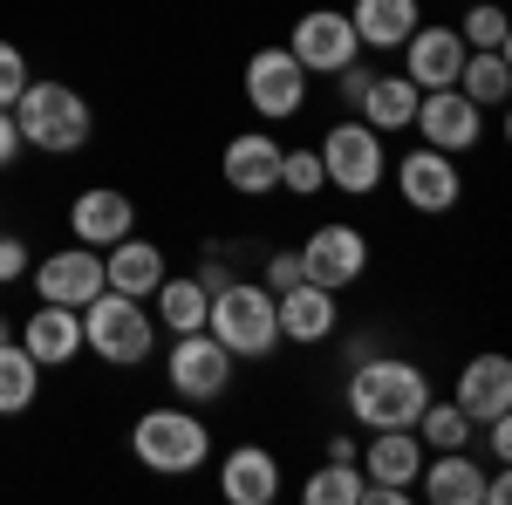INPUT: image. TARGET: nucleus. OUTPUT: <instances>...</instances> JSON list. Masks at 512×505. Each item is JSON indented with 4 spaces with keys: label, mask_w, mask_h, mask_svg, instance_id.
Instances as JSON below:
<instances>
[{
    "label": "nucleus",
    "mask_w": 512,
    "mask_h": 505,
    "mask_svg": "<svg viewBox=\"0 0 512 505\" xmlns=\"http://www.w3.org/2000/svg\"><path fill=\"white\" fill-rule=\"evenodd\" d=\"M21 273H28V246L14 233H0V280H21Z\"/></svg>",
    "instance_id": "37"
},
{
    "label": "nucleus",
    "mask_w": 512,
    "mask_h": 505,
    "mask_svg": "<svg viewBox=\"0 0 512 505\" xmlns=\"http://www.w3.org/2000/svg\"><path fill=\"white\" fill-rule=\"evenodd\" d=\"M417 96H424V89L410 76H369V89H362V123H369V130H410Z\"/></svg>",
    "instance_id": "25"
},
{
    "label": "nucleus",
    "mask_w": 512,
    "mask_h": 505,
    "mask_svg": "<svg viewBox=\"0 0 512 505\" xmlns=\"http://www.w3.org/2000/svg\"><path fill=\"white\" fill-rule=\"evenodd\" d=\"M417 21H424L417 0H355L349 7V28H355L362 48H403Z\"/></svg>",
    "instance_id": "24"
},
{
    "label": "nucleus",
    "mask_w": 512,
    "mask_h": 505,
    "mask_svg": "<svg viewBox=\"0 0 512 505\" xmlns=\"http://www.w3.org/2000/svg\"><path fill=\"white\" fill-rule=\"evenodd\" d=\"M164 246L158 239H130L123 233L117 246H103V287H117V294H137V301H151L164 280Z\"/></svg>",
    "instance_id": "21"
},
{
    "label": "nucleus",
    "mask_w": 512,
    "mask_h": 505,
    "mask_svg": "<svg viewBox=\"0 0 512 505\" xmlns=\"http://www.w3.org/2000/svg\"><path fill=\"white\" fill-rule=\"evenodd\" d=\"M130 451H137V465L158 471V478H185L212 458V430L198 410H178V403H164V410H144L137 430H130Z\"/></svg>",
    "instance_id": "5"
},
{
    "label": "nucleus",
    "mask_w": 512,
    "mask_h": 505,
    "mask_svg": "<svg viewBox=\"0 0 512 505\" xmlns=\"http://www.w3.org/2000/svg\"><path fill=\"white\" fill-rule=\"evenodd\" d=\"M280 192H301V198L328 192V178H321V151H280Z\"/></svg>",
    "instance_id": "32"
},
{
    "label": "nucleus",
    "mask_w": 512,
    "mask_h": 505,
    "mask_svg": "<svg viewBox=\"0 0 512 505\" xmlns=\"http://www.w3.org/2000/svg\"><path fill=\"white\" fill-rule=\"evenodd\" d=\"M362 458V478H376V485H410L417 492V471H424V437L417 424H396V430H369V451H355Z\"/></svg>",
    "instance_id": "18"
},
{
    "label": "nucleus",
    "mask_w": 512,
    "mask_h": 505,
    "mask_svg": "<svg viewBox=\"0 0 512 505\" xmlns=\"http://www.w3.org/2000/svg\"><path fill=\"white\" fill-rule=\"evenodd\" d=\"M369 76H376V69H362V55H355L349 69H335V89H342V103H349V110H362V89H369Z\"/></svg>",
    "instance_id": "36"
},
{
    "label": "nucleus",
    "mask_w": 512,
    "mask_h": 505,
    "mask_svg": "<svg viewBox=\"0 0 512 505\" xmlns=\"http://www.w3.org/2000/svg\"><path fill=\"white\" fill-rule=\"evenodd\" d=\"M219 492L233 505H274L280 499V458L267 444H239L219 458Z\"/></svg>",
    "instance_id": "20"
},
{
    "label": "nucleus",
    "mask_w": 512,
    "mask_h": 505,
    "mask_svg": "<svg viewBox=\"0 0 512 505\" xmlns=\"http://www.w3.org/2000/svg\"><path fill=\"white\" fill-rule=\"evenodd\" d=\"M14 110V130H21V144H35L48 157H69L89 144V130H96V110H89V96L69 89V82H35L7 103Z\"/></svg>",
    "instance_id": "2"
},
{
    "label": "nucleus",
    "mask_w": 512,
    "mask_h": 505,
    "mask_svg": "<svg viewBox=\"0 0 512 505\" xmlns=\"http://www.w3.org/2000/svg\"><path fill=\"white\" fill-rule=\"evenodd\" d=\"M28 76H35V69H28V55H21L14 41H0V110H7V103L28 89Z\"/></svg>",
    "instance_id": "33"
},
{
    "label": "nucleus",
    "mask_w": 512,
    "mask_h": 505,
    "mask_svg": "<svg viewBox=\"0 0 512 505\" xmlns=\"http://www.w3.org/2000/svg\"><path fill=\"white\" fill-rule=\"evenodd\" d=\"M301 273H308L315 287H328V294H342V287H355V280L369 273V239L355 233V226H342V219H328V226H315L308 246H301Z\"/></svg>",
    "instance_id": "11"
},
{
    "label": "nucleus",
    "mask_w": 512,
    "mask_h": 505,
    "mask_svg": "<svg viewBox=\"0 0 512 505\" xmlns=\"http://www.w3.org/2000/svg\"><path fill=\"white\" fill-rule=\"evenodd\" d=\"M35 294L55 308H89L103 294V253L96 246H62L35 267Z\"/></svg>",
    "instance_id": "12"
},
{
    "label": "nucleus",
    "mask_w": 512,
    "mask_h": 505,
    "mask_svg": "<svg viewBox=\"0 0 512 505\" xmlns=\"http://www.w3.org/2000/svg\"><path fill=\"white\" fill-rule=\"evenodd\" d=\"M512 499V478L506 471H492V478H485V505H506Z\"/></svg>",
    "instance_id": "39"
},
{
    "label": "nucleus",
    "mask_w": 512,
    "mask_h": 505,
    "mask_svg": "<svg viewBox=\"0 0 512 505\" xmlns=\"http://www.w3.org/2000/svg\"><path fill=\"white\" fill-rule=\"evenodd\" d=\"M21 349L35 355L41 369L76 362V355H82V308H55V301H41V308L28 314V328H21Z\"/></svg>",
    "instance_id": "23"
},
{
    "label": "nucleus",
    "mask_w": 512,
    "mask_h": 505,
    "mask_svg": "<svg viewBox=\"0 0 512 505\" xmlns=\"http://www.w3.org/2000/svg\"><path fill=\"white\" fill-rule=\"evenodd\" d=\"M164 376H171V389H178L185 403H219L226 383H233V355L219 349L212 328H192V335H178V342L164 349Z\"/></svg>",
    "instance_id": "7"
},
{
    "label": "nucleus",
    "mask_w": 512,
    "mask_h": 505,
    "mask_svg": "<svg viewBox=\"0 0 512 505\" xmlns=\"http://www.w3.org/2000/svg\"><path fill=\"white\" fill-rule=\"evenodd\" d=\"M21 157V130H14V110H0V171Z\"/></svg>",
    "instance_id": "38"
},
{
    "label": "nucleus",
    "mask_w": 512,
    "mask_h": 505,
    "mask_svg": "<svg viewBox=\"0 0 512 505\" xmlns=\"http://www.w3.org/2000/svg\"><path fill=\"white\" fill-rule=\"evenodd\" d=\"M431 403V376L403 355H355L349 362V417L362 430H396L417 424V410Z\"/></svg>",
    "instance_id": "1"
},
{
    "label": "nucleus",
    "mask_w": 512,
    "mask_h": 505,
    "mask_svg": "<svg viewBox=\"0 0 512 505\" xmlns=\"http://www.w3.org/2000/svg\"><path fill=\"white\" fill-rule=\"evenodd\" d=\"M41 403V362L14 342H0V417H21Z\"/></svg>",
    "instance_id": "28"
},
{
    "label": "nucleus",
    "mask_w": 512,
    "mask_h": 505,
    "mask_svg": "<svg viewBox=\"0 0 512 505\" xmlns=\"http://www.w3.org/2000/svg\"><path fill=\"white\" fill-rule=\"evenodd\" d=\"M451 403H458L472 424H485V417L512 410V362H506V355H472V362L458 369V389H451Z\"/></svg>",
    "instance_id": "22"
},
{
    "label": "nucleus",
    "mask_w": 512,
    "mask_h": 505,
    "mask_svg": "<svg viewBox=\"0 0 512 505\" xmlns=\"http://www.w3.org/2000/svg\"><path fill=\"white\" fill-rule=\"evenodd\" d=\"M451 89H465L478 110L506 103V96H512V62H506V48H465V69H458V82H451Z\"/></svg>",
    "instance_id": "26"
},
{
    "label": "nucleus",
    "mask_w": 512,
    "mask_h": 505,
    "mask_svg": "<svg viewBox=\"0 0 512 505\" xmlns=\"http://www.w3.org/2000/svg\"><path fill=\"white\" fill-rule=\"evenodd\" d=\"M82 349L103 355L110 369H137L144 355L158 349V314L144 308L137 294H117V287H103V294L82 308Z\"/></svg>",
    "instance_id": "4"
},
{
    "label": "nucleus",
    "mask_w": 512,
    "mask_h": 505,
    "mask_svg": "<svg viewBox=\"0 0 512 505\" xmlns=\"http://www.w3.org/2000/svg\"><path fill=\"white\" fill-rule=\"evenodd\" d=\"M410 130H417L431 151L458 157V151H472L478 137H485V110H478L465 89H424V96H417V117H410Z\"/></svg>",
    "instance_id": "9"
},
{
    "label": "nucleus",
    "mask_w": 512,
    "mask_h": 505,
    "mask_svg": "<svg viewBox=\"0 0 512 505\" xmlns=\"http://www.w3.org/2000/svg\"><path fill=\"white\" fill-rule=\"evenodd\" d=\"M485 458H492V465H506V458H512V410L485 417Z\"/></svg>",
    "instance_id": "35"
},
{
    "label": "nucleus",
    "mask_w": 512,
    "mask_h": 505,
    "mask_svg": "<svg viewBox=\"0 0 512 505\" xmlns=\"http://www.w3.org/2000/svg\"><path fill=\"white\" fill-rule=\"evenodd\" d=\"M287 55H294L308 76H335V69H349L355 55H362V41H355V28H349L342 7H308V14L294 21Z\"/></svg>",
    "instance_id": "10"
},
{
    "label": "nucleus",
    "mask_w": 512,
    "mask_h": 505,
    "mask_svg": "<svg viewBox=\"0 0 512 505\" xmlns=\"http://www.w3.org/2000/svg\"><path fill=\"white\" fill-rule=\"evenodd\" d=\"M0 342H14V335H7V321H0Z\"/></svg>",
    "instance_id": "40"
},
{
    "label": "nucleus",
    "mask_w": 512,
    "mask_h": 505,
    "mask_svg": "<svg viewBox=\"0 0 512 505\" xmlns=\"http://www.w3.org/2000/svg\"><path fill=\"white\" fill-rule=\"evenodd\" d=\"M205 328L219 335V349L233 362H267L280 349V321H274V294L260 280H226L205 308Z\"/></svg>",
    "instance_id": "3"
},
{
    "label": "nucleus",
    "mask_w": 512,
    "mask_h": 505,
    "mask_svg": "<svg viewBox=\"0 0 512 505\" xmlns=\"http://www.w3.org/2000/svg\"><path fill=\"white\" fill-rule=\"evenodd\" d=\"M383 171H390V157H383V130H369L362 117L335 123V130L321 137V178H328L335 192L369 198L376 185H383Z\"/></svg>",
    "instance_id": "6"
},
{
    "label": "nucleus",
    "mask_w": 512,
    "mask_h": 505,
    "mask_svg": "<svg viewBox=\"0 0 512 505\" xmlns=\"http://www.w3.org/2000/svg\"><path fill=\"white\" fill-rule=\"evenodd\" d=\"M417 492L431 505H485V465L472 458V444L465 451H431L424 471H417Z\"/></svg>",
    "instance_id": "19"
},
{
    "label": "nucleus",
    "mask_w": 512,
    "mask_h": 505,
    "mask_svg": "<svg viewBox=\"0 0 512 505\" xmlns=\"http://www.w3.org/2000/svg\"><path fill=\"white\" fill-rule=\"evenodd\" d=\"M151 301H158V321L171 328V335H192V328H205V308H212V294L198 287L192 273H164Z\"/></svg>",
    "instance_id": "27"
},
{
    "label": "nucleus",
    "mask_w": 512,
    "mask_h": 505,
    "mask_svg": "<svg viewBox=\"0 0 512 505\" xmlns=\"http://www.w3.org/2000/svg\"><path fill=\"white\" fill-rule=\"evenodd\" d=\"M417 437H424V451H465L472 444V417L458 410V403H424L417 410Z\"/></svg>",
    "instance_id": "30"
},
{
    "label": "nucleus",
    "mask_w": 512,
    "mask_h": 505,
    "mask_svg": "<svg viewBox=\"0 0 512 505\" xmlns=\"http://www.w3.org/2000/svg\"><path fill=\"white\" fill-rule=\"evenodd\" d=\"M219 171H226V185L239 198H267V192H280V144L267 130H239L226 144V157H219Z\"/></svg>",
    "instance_id": "17"
},
{
    "label": "nucleus",
    "mask_w": 512,
    "mask_h": 505,
    "mask_svg": "<svg viewBox=\"0 0 512 505\" xmlns=\"http://www.w3.org/2000/svg\"><path fill=\"white\" fill-rule=\"evenodd\" d=\"M69 233L103 253V246H117L123 233H137V205H130L117 185H89V192L69 205Z\"/></svg>",
    "instance_id": "16"
},
{
    "label": "nucleus",
    "mask_w": 512,
    "mask_h": 505,
    "mask_svg": "<svg viewBox=\"0 0 512 505\" xmlns=\"http://www.w3.org/2000/svg\"><path fill=\"white\" fill-rule=\"evenodd\" d=\"M274 321H280V342H301V349H315L335 335V294L315 287V280H294L287 294H274Z\"/></svg>",
    "instance_id": "14"
},
{
    "label": "nucleus",
    "mask_w": 512,
    "mask_h": 505,
    "mask_svg": "<svg viewBox=\"0 0 512 505\" xmlns=\"http://www.w3.org/2000/svg\"><path fill=\"white\" fill-rule=\"evenodd\" d=\"M246 103H253V117H267V123L301 117V103H308V69H301L287 48H253V62H246Z\"/></svg>",
    "instance_id": "8"
},
{
    "label": "nucleus",
    "mask_w": 512,
    "mask_h": 505,
    "mask_svg": "<svg viewBox=\"0 0 512 505\" xmlns=\"http://www.w3.org/2000/svg\"><path fill=\"white\" fill-rule=\"evenodd\" d=\"M294 280H308V273H301V253H274V260H267V280H260V287H267V294H287Z\"/></svg>",
    "instance_id": "34"
},
{
    "label": "nucleus",
    "mask_w": 512,
    "mask_h": 505,
    "mask_svg": "<svg viewBox=\"0 0 512 505\" xmlns=\"http://www.w3.org/2000/svg\"><path fill=\"white\" fill-rule=\"evenodd\" d=\"M506 35H512V21L499 0H465V21H458L465 48H506Z\"/></svg>",
    "instance_id": "31"
},
{
    "label": "nucleus",
    "mask_w": 512,
    "mask_h": 505,
    "mask_svg": "<svg viewBox=\"0 0 512 505\" xmlns=\"http://www.w3.org/2000/svg\"><path fill=\"white\" fill-rule=\"evenodd\" d=\"M458 69H465V41H458V28H410V41H403V76L417 82V89H451L458 82Z\"/></svg>",
    "instance_id": "15"
},
{
    "label": "nucleus",
    "mask_w": 512,
    "mask_h": 505,
    "mask_svg": "<svg viewBox=\"0 0 512 505\" xmlns=\"http://www.w3.org/2000/svg\"><path fill=\"white\" fill-rule=\"evenodd\" d=\"M301 505H362V465H355V458H328V465L301 485Z\"/></svg>",
    "instance_id": "29"
},
{
    "label": "nucleus",
    "mask_w": 512,
    "mask_h": 505,
    "mask_svg": "<svg viewBox=\"0 0 512 505\" xmlns=\"http://www.w3.org/2000/svg\"><path fill=\"white\" fill-rule=\"evenodd\" d=\"M396 192H403V205L410 212H451L458 205V192H465V178H458V164L444 151H410L403 164H396Z\"/></svg>",
    "instance_id": "13"
}]
</instances>
